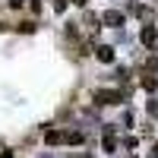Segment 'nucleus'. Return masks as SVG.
<instances>
[{"instance_id":"1","label":"nucleus","mask_w":158,"mask_h":158,"mask_svg":"<svg viewBox=\"0 0 158 158\" xmlns=\"http://www.w3.org/2000/svg\"><path fill=\"white\" fill-rule=\"evenodd\" d=\"M120 92H117V89H95V101L98 104H120Z\"/></svg>"},{"instance_id":"2","label":"nucleus","mask_w":158,"mask_h":158,"mask_svg":"<svg viewBox=\"0 0 158 158\" xmlns=\"http://www.w3.org/2000/svg\"><path fill=\"white\" fill-rule=\"evenodd\" d=\"M98 22L111 25V29H120V25H123V13H120V10H108V13H104V16L98 19Z\"/></svg>"},{"instance_id":"3","label":"nucleus","mask_w":158,"mask_h":158,"mask_svg":"<svg viewBox=\"0 0 158 158\" xmlns=\"http://www.w3.org/2000/svg\"><path fill=\"white\" fill-rule=\"evenodd\" d=\"M139 38H142V44H149V48H155V41H158V29H155V25H142V32H139Z\"/></svg>"},{"instance_id":"4","label":"nucleus","mask_w":158,"mask_h":158,"mask_svg":"<svg viewBox=\"0 0 158 158\" xmlns=\"http://www.w3.org/2000/svg\"><path fill=\"white\" fill-rule=\"evenodd\" d=\"M95 57H98L101 63H114V48H111V44H98V48H95Z\"/></svg>"},{"instance_id":"5","label":"nucleus","mask_w":158,"mask_h":158,"mask_svg":"<svg viewBox=\"0 0 158 158\" xmlns=\"http://www.w3.org/2000/svg\"><path fill=\"white\" fill-rule=\"evenodd\" d=\"M44 142H48V146H60V142H67V133H63V130H48Z\"/></svg>"},{"instance_id":"6","label":"nucleus","mask_w":158,"mask_h":158,"mask_svg":"<svg viewBox=\"0 0 158 158\" xmlns=\"http://www.w3.org/2000/svg\"><path fill=\"white\" fill-rule=\"evenodd\" d=\"M104 152H117V139H114V127L104 130Z\"/></svg>"},{"instance_id":"7","label":"nucleus","mask_w":158,"mask_h":158,"mask_svg":"<svg viewBox=\"0 0 158 158\" xmlns=\"http://www.w3.org/2000/svg\"><path fill=\"white\" fill-rule=\"evenodd\" d=\"M139 82H142V89H146V92H155V89H158V79H155L152 73H142Z\"/></svg>"},{"instance_id":"8","label":"nucleus","mask_w":158,"mask_h":158,"mask_svg":"<svg viewBox=\"0 0 158 158\" xmlns=\"http://www.w3.org/2000/svg\"><path fill=\"white\" fill-rule=\"evenodd\" d=\"M54 10H57V13H63V10H67V0H54Z\"/></svg>"},{"instance_id":"9","label":"nucleus","mask_w":158,"mask_h":158,"mask_svg":"<svg viewBox=\"0 0 158 158\" xmlns=\"http://www.w3.org/2000/svg\"><path fill=\"white\" fill-rule=\"evenodd\" d=\"M73 3H76V6H89V0H73Z\"/></svg>"}]
</instances>
